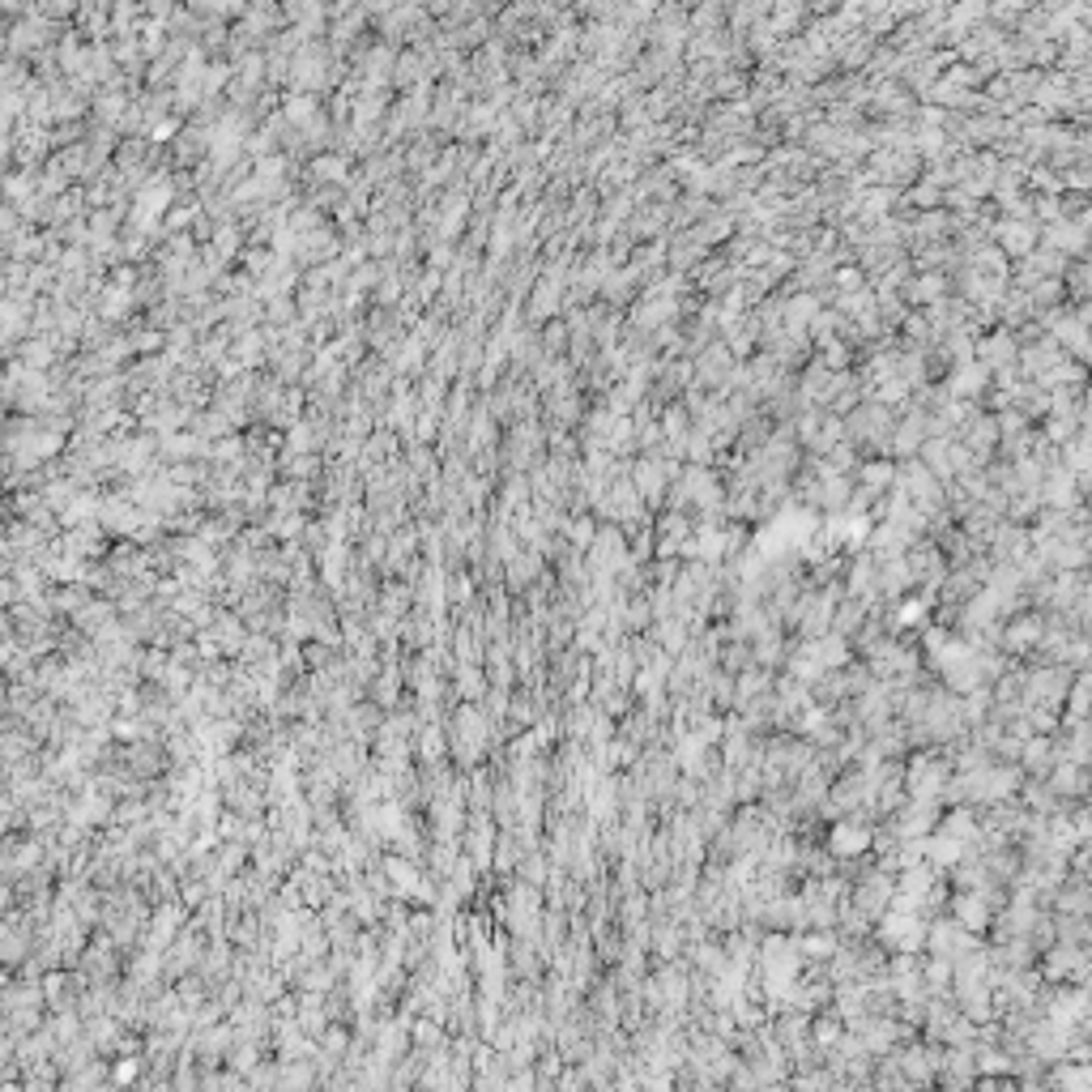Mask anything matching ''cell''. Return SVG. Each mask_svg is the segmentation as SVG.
<instances>
[{
  "label": "cell",
  "mask_w": 1092,
  "mask_h": 1092,
  "mask_svg": "<svg viewBox=\"0 0 1092 1092\" xmlns=\"http://www.w3.org/2000/svg\"><path fill=\"white\" fill-rule=\"evenodd\" d=\"M1050 790L1062 802L1092 798V764H1080V759H1058V764L1050 768Z\"/></svg>",
  "instance_id": "1"
},
{
  "label": "cell",
  "mask_w": 1092,
  "mask_h": 1092,
  "mask_svg": "<svg viewBox=\"0 0 1092 1092\" xmlns=\"http://www.w3.org/2000/svg\"><path fill=\"white\" fill-rule=\"evenodd\" d=\"M1041 636H1046V619H1041V614H1015L1003 632V649L1007 653H1033V649H1041Z\"/></svg>",
  "instance_id": "2"
},
{
  "label": "cell",
  "mask_w": 1092,
  "mask_h": 1092,
  "mask_svg": "<svg viewBox=\"0 0 1092 1092\" xmlns=\"http://www.w3.org/2000/svg\"><path fill=\"white\" fill-rule=\"evenodd\" d=\"M990 909H994V900L982 892V888H969V892H960L956 900H952V913H956V922L964 926V931H986L990 926Z\"/></svg>",
  "instance_id": "3"
},
{
  "label": "cell",
  "mask_w": 1092,
  "mask_h": 1092,
  "mask_svg": "<svg viewBox=\"0 0 1092 1092\" xmlns=\"http://www.w3.org/2000/svg\"><path fill=\"white\" fill-rule=\"evenodd\" d=\"M922 939H926V926H922L913 913H905V917H888V922H884V943L900 947V952H913V947H922Z\"/></svg>",
  "instance_id": "4"
},
{
  "label": "cell",
  "mask_w": 1092,
  "mask_h": 1092,
  "mask_svg": "<svg viewBox=\"0 0 1092 1092\" xmlns=\"http://www.w3.org/2000/svg\"><path fill=\"white\" fill-rule=\"evenodd\" d=\"M866 849H871V828L866 824H853V820L837 824V833H833V853L837 858H858V853H866Z\"/></svg>",
  "instance_id": "5"
},
{
  "label": "cell",
  "mask_w": 1092,
  "mask_h": 1092,
  "mask_svg": "<svg viewBox=\"0 0 1092 1092\" xmlns=\"http://www.w3.org/2000/svg\"><path fill=\"white\" fill-rule=\"evenodd\" d=\"M939 833L956 837V841H973V837H978V824H973V815H969V811H952V815L943 820V828H939Z\"/></svg>",
  "instance_id": "6"
},
{
  "label": "cell",
  "mask_w": 1092,
  "mask_h": 1092,
  "mask_svg": "<svg viewBox=\"0 0 1092 1092\" xmlns=\"http://www.w3.org/2000/svg\"><path fill=\"white\" fill-rule=\"evenodd\" d=\"M1072 474H1050V483H1046V500L1050 504H1058V508H1066L1072 504Z\"/></svg>",
  "instance_id": "7"
},
{
  "label": "cell",
  "mask_w": 1092,
  "mask_h": 1092,
  "mask_svg": "<svg viewBox=\"0 0 1092 1092\" xmlns=\"http://www.w3.org/2000/svg\"><path fill=\"white\" fill-rule=\"evenodd\" d=\"M802 952L815 956V960H828V956H837V939L833 935H811V939L802 943Z\"/></svg>",
  "instance_id": "8"
},
{
  "label": "cell",
  "mask_w": 1092,
  "mask_h": 1092,
  "mask_svg": "<svg viewBox=\"0 0 1092 1092\" xmlns=\"http://www.w3.org/2000/svg\"><path fill=\"white\" fill-rule=\"evenodd\" d=\"M1084 687H1088V692H1092V666H1088V675H1084Z\"/></svg>",
  "instance_id": "9"
}]
</instances>
